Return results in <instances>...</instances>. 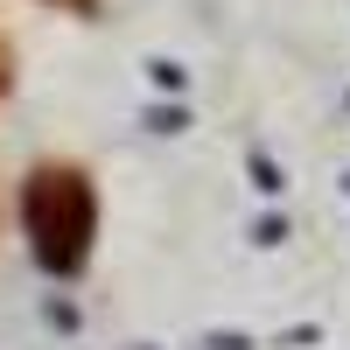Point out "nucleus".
I'll return each instance as SVG.
<instances>
[{"label": "nucleus", "mask_w": 350, "mask_h": 350, "mask_svg": "<svg viewBox=\"0 0 350 350\" xmlns=\"http://www.w3.org/2000/svg\"><path fill=\"white\" fill-rule=\"evenodd\" d=\"M28 239H36V259L56 273H70L84 245H92V189H84L77 168H36L28 175Z\"/></svg>", "instance_id": "1"}, {"label": "nucleus", "mask_w": 350, "mask_h": 350, "mask_svg": "<svg viewBox=\"0 0 350 350\" xmlns=\"http://www.w3.org/2000/svg\"><path fill=\"white\" fill-rule=\"evenodd\" d=\"M0 84H8V49H0Z\"/></svg>", "instance_id": "2"}]
</instances>
